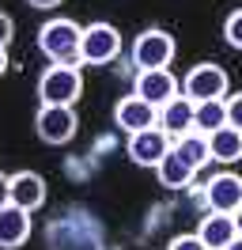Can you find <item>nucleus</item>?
<instances>
[{
    "instance_id": "nucleus-17",
    "label": "nucleus",
    "mask_w": 242,
    "mask_h": 250,
    "mask_svg": "<svg viewBox=\"0 0 242 250\" xmlns=\"http://www.w3.org/2000/svg\"><path fill=\"white\" fill-rule=\"evenodd\" d=\"M174 152H178L182 159H189L197 171L204 167V163H212V148H208V133H201V129H189V133H182V137H174Z\"/></svg>"
},
{
    "instance_id": "nucleus-3",
    "label": "nucleus",
    "mask_w": 242,
    "mask_h": 250,
    "mask_svg": "<svg viewBox=\"0 0 242 250\" xmlns=\"http://www.w3.org/2000/svg\"><path fill=\"white\" fill-rule=\"evenodd\" d=\"M174 38L166 31H159V27H148L144 34H136L133 49H129V57H133L136 72H148V68H170V61H174Z\"/></svg>"
},
{
    "instance_id": "nucleus-20",
    "label": "nucleus",
    "mask_w": 242,
    "mask_h": 250,
    "mask_svg": "<svg viewBox=\"0 0 242 250\" xmlns=\"http://www.w3.org/2000/svg\"><path fill=\"white\" fill-rule=\"evenodd\" d=\"M166 250H208L204 243H201V235H174L170 243H166Z\"/></svg>"
},
{
    "instance_id": "nucleus-23",
    "label": "nucleus",
    "mask_w": 242,
    "mask_h": 250,
    "mask_svg": "<svg viewBox=\"0 0 242 250\" xmlns=\"http://www.w3.org/2000/svg\"><path fill=\"white\" fill-rule=\"evenodd\" d=\"M30 8H38V12H49V8H57V4H64V0H27Z\"/></svg>"
},
{
    "instance_id": "nucleus-18",
    "label": "nucleus",
    "mask_w": 242,
    "mask_h": 250,
    "mask_svg": "<svg viewBox=\"0 0 242 250\" xmlns=\"http://www.w3.org/2000/svg\"><path fill=\"white\" fill-rule=\"evenodd\" d=\"M220 125H227V99L197 103V110H193V129H201V133H216Z\"/></svg>"
},
{
    "instance_id": "nucleus-27",
    "label": "nucleus",
    "mask_w": 242,
    "mask_h": 250,
    "mask_svg": "<svg viewBox=\"0 0 242 250\" xmlns=\"http://www.w3.org/2000/svg\"><path fill=\"white\" fill-rule=\"evenodd\" d=\"M235 224H239V235H242V208L235 212Z\"/></svg>"
},
{
    "instance_id": "nucleus-24",
    "label": "nucleus",
    "mask_w": 242,
    "mask_h": 250,
    "mask_svg": "<svg viewBox=\"0 0 242 250\" xmlns=\"http://www.w3.org/2000/svg\"><path fill=\"white\" fill-rule=\"evenodd\" d=\"M8 178H12V174L0 171V208H4V205H12V201H8Z\"/></svg>"
},
{
    "instance_id": "nucleus-7",
    "label": "nucleus",
    "mask_w": 242,
    "mask_h": 250,
    "mask_svg": "<svg viewBox=\"0 0 242 250\" xmlns=\"http://www.w3.org/2000/svg\"><path fill=\"white\" fill-rule=\"evenodd\" d=\"M174 148V137L159 129V125H151V129H140V133H129V144H125V152L133 159L136 167H159V159L166 156Z\"/></svg>"
},
{
    "instance_id": "nucleus-8",
    "label": "nucleus",
    "mask_w": 242,
    "mask_h": 250,
    "mask_svg": "<svg viewBox=\"0 0 242 250\" xmlns=\"http://www.w3.org/2000/svg\"><path fill=\"white\" fill-rule=\"evenodd\" d=\"M178 91H182V83L170 68H148V72H136V80H133V95H140L155 110L166 106L170 99H178Z\"/></svg>"
},
{
    "instance_id": "nucleus-16",
    "label": "nucleus",
    "mask_w": 242,
    "mask_h": 250,
    "mask_svg": "<svg viewBox=\"0 0 242 250\" xmlns=\"http://www.w3.org/2000/svg\"><path fill=\"white\" fill-rule=\"evenodd\" d=\"M208 148L216 163H239L242 159V129L235 125H220L216 133H208Z\"/></svg>"
},
{
    "instance_id": "nucleus-4",
    "label": "nucleus",
    "mask_w": 242,
    "mask_h": 250,
    "mask_svg": "<svg viewBox=\"0 0 242 250\" xmlns=\"http://www.w3.org/2000/svg\"><path fill=\"white\" fill-rule=\"evenodd\" d=\"M121 53V34L114 23H87L83 38H80V64H110Z\"/></svg>"
},
{
    "instance_id": "nucleus-26",
    "label": "nucleus",
    "mask_w": 242,
    "mask_h": 250,
    "mask_svg": "<svg viewBox=\"0 0 242 250\" xmlns=\"http://www.w3.org/2000/svg\"><path fill=\"white\" fill-rule=\"evenodd\" d=\"M227 250H242V235H239V239H235V243H231Z\"/></svg>"
},
{
    "instance_id": "nucleus-25",
    "label": "nucleus",
    "mask_w": 242,
    "mask_h": 250,
    "mask_svg": "<svg viewBox=\"0 0 242 250\" xmlns=\"http://www.w3.org/2000/svg\"><path fill=\"white\" fill-rule=\"evenodd\" d=\"M8 72V49H0V76Z\"/></svg>"
},
{
    "instance_id": "nucleus-2",
    "label": "nucleus",
    "mask_w": 242,
    "mask_h": 250,
    "mask_svg": "<svg viewBox=\"0 0 242 250\" xmlns=\"http://www.w3.org/2000/svg\"><path fill=\"white\" fill-rule=\"evenodd\" d=\"M83 95V72L80 64H49L38 76V99L42 106H76Z\"/></svg>"
},
{
    "instance_id": "nucleus-15",
    "label": "nucleus",
    "mask_w": 242,
    "mask_h": 250,
    "mask_svg": "<svg viewBox=\"0 0 242 250\" xmlns=\"http://www.w3.org/2000/svg\"><path fill=\"white\" fill-rule=\"evenodd\" d=\"M193 110H197V103H193V99H185V95L170 99L166 106H159V129H166L170 137L189 133V129H193Z\"/></svg>"
},
{
    "instance_id": "nucleus-12",
    "label": "nucleus",
    "mask_w": 242,
    "mask_h": 250,
    "mask_svg": "<svg viewBox=\"0 0 242 250\" xmlns=\"http://www.w3.org/2000/svg\"><path fill=\"white\" fill-rule=\"evenodd\" d=\"M114 122L125 129V133H140V129H151V125H159V110L144 103L140 95H125L118 106H114Z\"/></svg>"
},
{
    "instance_id": "nucleus-19",
    "label": "nucleus",
    "mask_w": 242,
    "mask_h": 250,
    "mask_svg": "<svg viewBox=\"0 0 242 250\" xmlns=\"http://www.w3.org/2000/svg\"><path fill=\"white\" fill-rule=\"evenodd\" d=\"M223 38H227V46H231V49H242V8H235V12L227 16Z\"/></svg>"
},
{
    "instance_id": "nucleus-6",
    "label": "nucleus",
    "mask_w": 242,
    "mask_h": 250,
    "mask_svg": "<svg viewBox=\"0 0 242 250\" xmlns=\"http://www.w3.org/2000/svg\"><path fill=\"white\" fill-rule=\"evenodd\" d=\"M76 129H80V118L72 106H38V114H34V133L42 144L60 148L76 137Z\"/></svg>"
},
{
    "instance_id": "nucleus-5",
    "label": "nucleus",
    "mask_w": 242,
    "mask_h": 250,
    "mask_svg": "<svg viewBox=\"0 0 242 250\" xmlns=\"http://www.w3.org/2000/svg\"><path fill=\"white\" fill-rule=\"evenodd\" d=\"M227 87H231V76H227L220 64H212V61L193 64V68L185 72V80H182V95H185V99H193V103L223 99Z\"/></svg>"
},
{
    "instance_id": "nucleus-1",
    "label": "nucleus",
    "mask_w": 242,
    "mask_h": 250,
    "mask_svg": "<svg viewBox=\"0 0 242 250\" xmlns=\"http://www.w3.org/2000/svg\"><path fill=\"white\" fill-rule=\"evenodd\" d=\"M80 38H83V27L64 16L38 27V49L53 64H80Z\"/></svg>"
},
{
    "instance_id": "nucleus-11",
    "label": "nucleus",
    "mask_w": 242,
    "mask_h": 250,
    "mask_svg": "<svg viewBox=\"0 0 242 250\" xmlns=\"http://www.w3.org/2000/svg\"><path fill=\"white\" fill-rule=\"evenodd\" d=\"M197 235H201V243L208 250H227L239 239L235 212H212L208 208V216H201V224H197Z\"/></svg>"
},
{
    "instance_id": "nucleus-13",
    "label": "nucleus",
    "mask_w": 242,
    "mask_h": 250,
    "mask_svg": "<svg viewBox=\"0 0 242 250\" xmlns=\"http://www.w3.org/2000/svg\"><path fill=\"white\" fill-rule=\"evenodd\" d=\"M30 239V212L19 205L0 208V250H19Z\"/></svg>"
},
{
    "instance_id": "nucleus-10",
    "label": "nucleus",
    "mask_w": 242,
    "mask_h": 250,
    "mask_svg": "<svg viewBox=\"0 0 242 250\" xmlns=\"http://www.w3.org/2000/svg\"><path fill=\"white\" fill-rule=\"evenodd\" d=\"M204 201H208L212 212H239L242 208V178L231 171L212 174L208 189H204Z\"/></svg>"
},
{
    "instance_id": "nucleus-14",
    "label": "nucleus",
    "mask_w": 242,
    "mask_h": 250,
    "mask_svg": "<svg viewBox=\"0 0 242 250\" xmlns=\"http://www.w3.org/2000/svg\"><path fill=\"white\" fill-rule=\"evenodd\" d=\"M155 178H159V186H163V189H189V186H193V178H197V167L170 148V152L159 159Z\"/></svg>"
},
{
    "instance_id": "nucleus-22",
    "label": "nucleus",
    "mask_w": 242,
    "mask_h": 250,
    "mask_svg": "<svg viewBox=\"0 0 242 250\" xmlns=\"http://www.w3.org/2000/svg\"><path fill=\"white\" fill-rule=\"evenodd\" d=\"M12 38H15V23H12L8 12H0V49L12 46Z\"/></svg>"
},
{
    "instance_id": "nucleus-21",
    "label": "nucleus",
    "mask_w": 242,
    "mask_h": 250,
    "mask_svg": "<svg viewBox=\"0 0 242 250\" xmlns=\"http://www.w3.org/2000/svg\"><path fill=\"white\" fill-rule=\"evenodd\" d=\"M227 125L242 129V91L239 95H227Z\"/></svg>"
},
{
    "instance_id": "nucleus-9",
    "label": "nucleus",
    "mask_w": 242,
    "mask_h": 250,
    "mask_svg": "<svg viewBox=\"0 0 242 250\" xmlns=\"http://www.w3.org/2000/svg\"><path fill=\"white\" fill-rule=\"evenodd\" d=\"M8 201L27 212H38L45 205V178L38 171H15L8 178Z\"/></svg>"
}]
</instances>
